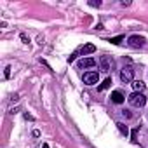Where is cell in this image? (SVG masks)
Wrapping results in <instances>:
<instances>
[{
    "label": "cell",
    "mask_w": 148,
    "mask_h": 148,
    "mask_svg": "<svg viewBox=\"0 0 148 148\" xmlns=\"http://www.w3.org/2000/svg\"><path fill=\"white\" fill-rule=\"evenodd\" d=\"M5 77H7V79L11 77V66H7V68H5Z\"/></svg>",
    "instance_id": "16"
},
{
    "label": "cell",
    "mask_w": 148,
    "mask_h": 148,
    "mask_svg": "<svg viewBox=\"0 0 148 148\" xmlns=\"http://www.w3.org/2000/svg\"><path fill=\"white\" fill-rule=\"evenodd\" d=\"M75 58H77V54H71V56H68V63H73V61H75Z\"/></svg>",
    "instance_id": "15"
},
{
    "label": "cell",
    "mask_w": 148,
    "mask_h": 148,
    "mask_svg": "<svg viewBox=\"0 0 148 148\" xmlns=\"http://www.w3.org/2000/svg\"><path fill=\"white\" fill-rule=\"evenodd\" d=\"M94 51H96V47H94L92 44H86V45L80 49V54H82V56H87V54H92Z\"/></svg>",
    "instance_id": "9"
},
{
    "label": "cell",
    "mask_w": 148,
    "mask_h": 148,
    "mask_svg": "<svg viewBox=\"0 0 148 148\" xmlns=\"http://www.w3.org/2000/svg\"><path fill=\"white\" fill-rule=\"evenodd\" d=\"M21 40H23L25 44H28V42H30V38H28V37H26L25 33H21Z\"/></svg>",
    "instance_id": "14"
},
{
    "label": "cell",
    "mask_w": 148,
    "mask_h": 148,
    "mask_svg": "<svg viewBox=\"0 0 148 148\" xmlns=\"http://www.w3.org/2000/svg\"><path fill=\"white\" fill-rule=\"evenodd\" d=\"M122 40H124V37H122V35H120V37H115V38H110V42H112V44H120Z\"/></svg>",
    "instance_id": "12"
},
{
    "label": "cell",
    "mask_w": 148,
    "mask_h": 148,
    "mask_svg": "<svg viewBox=\"0 0 148 148\" xmlns=\"http://www.w3.org/2000/svg\"><path fill=\"white\" fill-rule=\"evenodd\" d=\"M127 101H129V105H132V106H136V108H141V106L146 105V98L143 96V92H132V94L127 98Z\"/></svg>",
    "instance_id": "1"
},
{
    "label": "cell",
    "mask_w": 148,
    "mask_h": 148,
    "mask_svg": "<svg viewBox=\"0 0 148 148\" xmlns=\"http://www.w3.org/2000/svg\"><path fill=\"white\" fill-rule=\"evenodd\" d=\"M110 86H112V79H106V80H105V82L98 87V91H105V89H108Z\"/></svg>",
    "instance_id": "11"
},
{
    "label": "cell",
    "mask_w": 148,
    "mask_h": 148,
    "mask_svg": "<svg viewBox=\"0 0 148 148\" xmlns=\"http://www.w3.org/2000/svg\"><path fill=\"white\" fill-rule=\"evenodd\" d=\"M110 98H112V101H113V103H117V105H120V103H124V94H122L120 91H113Z\"/></svg>",
    "instance_id": "7"
},
{
    "label": "cell",
    "mask_w": 148,
    "mask_h": 148,
    "mask_svg": "<svg viewBox=\"0 0 148 148\" xmlns=\"http://www.w3.org/2000/svg\"><path fill=\"white\" fill-rule=\"evenodd\" d=\"M25 119H26V120H33V117H32V115H28V113H25Z\"/></svg>",
    "instance_id": "17"
},
{
    "label": "cell",
    "mask_w": 148,
    "mask_h": 148,
    "mask_svg": "<svg viewBox=\"0 0 148 148\" xmlns=\"http://www.w3.org/2000/svg\"><path fill=\"white\" fill-rule=\"evenodd\" d=\"M136 132H138V129H134V131H132V141H136Z\"/></svg>",
    "instance_id": "18"
},
{
    "label": "cell",
    "mask_w": 148,
    "mask_h": 148,
    "mask_svg": "<svg viewBox=\"0 0 148 148\" xmlns=\"http://www.w3.org/2000/svg\"><path fill=\"white\" fill-rule=\"evenodd\" d=\"M120 80L124 84H132L134 82V70H132V66H124L120 70Z\"/></svg>",
    "instance_id": "2"
},
{
    "label": "cell",
    "mask_w": 148,
    "mask_h": 148,
    "mask_svg": "<svg viewBox=\"0 0 148 148\" xmlns=\"http://www.w3.org/2000/svg\"><path fill=\"white\" fill-rule=\"evenodd\" d=\"M89 5H91V7H99L101 2H99V0H98V2H89Z\"/></svg>",
    "instance_id": "13"
},
{
    "label": "cell",
    "mask_w": 148,
    "mask_h": 148,
    "mask_svg": "<svg viewBox=\"0 0 148 148\" xmlns=\"http://www.w3.org/2000/svg\"><path fill=\"white\" fill-rule=\"evenodd\" d=\"M127 44H129L131 47L138 49V47H143V45H145V38L139 37V35H131V37L127 38Z\"/></svg>",
    "instance_id": "3"
},
{
    "label": "cell",
    "mask_w": 148,
    "mask_h": 148,
    "mask_svg": "<svg viewBox=\"0 0 148 148\" xmlns=\"http://www.w3.org/2000/svg\"><path fill=\"white\" fill-rule=\"evenodd\" d=\"M112 64H113V61H112L108 56H101V58H99V68H101V71L108 73V71L112 70Z\"/></svg>",
    "instance_id": "5"
},
{
    "label": "cell",
    "mask_w": 148,
    "mask_h": 148,
    "mask_svg": "<svg viewBox=\"0 0 148 148\" xmlns=\"http://www.w3.org/2000/svg\"><path fill=\"white\" fill-rule=\"evenodd\" d=\"M131 86H132V89H134V92H143V91H145V87H146L143 80H134V82H132Z\"/></svg>",
    "instance_id": "8"
},
{
    "label": "cell",
    "mask_w": 148,
    "mask_h": 148,
    "mask_svg": "<svg viewBox=\"0 0 148 148\" xmlns=\"http://www.w3.org/2000/svg\"><path fill=\"white\" fill-rule=\"evenodd\" d=\"M98 79H99L98 71H87V73H84V84H87V86H94L98 82Z\"/></svg>",
    "instance_id": "4"
},
{
    "label": "cell",
    "mask_w": 148,
    "mask_h": 148,
    "mask_svg": "<svg viewBox=\"0 0 148 148\" xmlns=\"http://www.w3.org/2000/svg\"><path fill=\"white\" fill-rule=\"evenodd\" d=\"M77 66H79L80 70H84V68H92V66H96V59H94V58H82V59L77 63Z\"/></svg>",
    "instance_id": "6"
},
{
    "label": "cell",
    "mask_w": 148,
    "mask_h": 148,
    "mask_svg": "<svg viewBox=\"0 0 148 148\" xmlns=\"http://www.w3.org/2000/svg\"><path fill=\"white\" fill-rule=\"evenodd\" d=\"M42 148H49V145H47V143H44V145H42Z\"/></svg>",
    "instance_id": "19"
},
{
    "label": "cell",
    "mask_w": 148,
    "mask_h": 148,
    "mask_svg": "<svg viewBox=\"0 0 148 148\" xmlns=\"http://www.w3.org/2000/svg\"><path fill=\"white\" fill-rule=\"evenodd\" d=\"M117 127H119V131H120L124 136H127V134H129V127H127L124 122H117Z\"/></svg>",
    "instance_id": "10"
}]
</instances>
